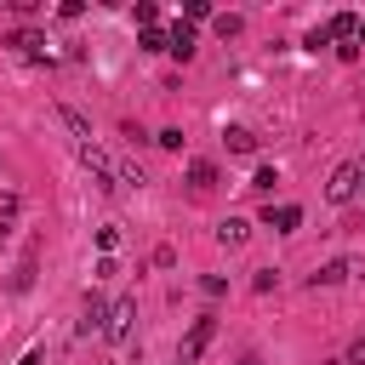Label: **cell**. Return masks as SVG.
Masks as SVG:
<instances>
[{
    "instance_id": "6da1fadb",
    "label": "cell",
    "mask_w": 365,
    "mask_h": 365,
    "mask_svg": "<svg viewBox=\"0 0 365 365\" xmlns=\"http://www.w3.org/2000/svg\"><path fill=\"white\" fill-rule=\"evenodd\" d=\"M211 336H217V314H200L188 325V336L177 342V365H200V354L211 348Z\"/></svg>"
},
{
    "instance_id": "7a4b0ae2",
    "label": "cell",
    "mask_w": 365,
    "mask_h": 365,
    "mask_svg": "<svg viewBox=\"0 0 365 365\" xmlns=\"http://www.w3.org/2000/svg\"><path fill=\"white\" fill-rule=\"evenodd\" d=\"M359 177H365V165H359V160H342V165L331 171V182H325V200H331V205H348V200L359 194Z\"/></svg>"
},
{
    "instance_id": "3957f363",
    "label": "cell",
    "mask_w": 365,
    "mask_h": 365,
    "mask_svg": "<svg viewBox=\"0 0 365 365\" xmlns=\"http://www.w3.org/2000/svg\"><path fill=\"white\" fill-rule=\"evenodd\" d=\"M131 319H137V302L131 297H114L108 302V319H103V336L108 342H131Z\"/></svg>"
},
{
    "instance_id": "277c9868",
    "label": "cell",
    "mask_w": 365,
    "mask_h": 365,
    "mask_svg": "<svg viewBox=\"0 0 365 365\" xmlns=\"http://www.w3.org/2000/svg\"><path fill=\"white\" fill-rule=\"evenodd\" d=\"M262 222H268L274 234H297V228H302V205H274V200H268Z\"/></svg>"
},
{
    "instance_id": "5b68a950",
    "label": "cell",
    "mask_w": 365,
    "mask_h": 365,
    "mask_svg": "<svg viewBox=\"0 0 365 365\" xmlns=\"http://www.w3.org/2000/svg\"><path fill=\"white\" fill-rule=\"evenodd\" d=\"M245 240H251V222H245V217H222V222H217V245H228V251H240Z\"/></svg>"
},
{
    "instance_id": "8992f818",
    "label": "cell",
    "mask_w": 365,
    "mask_h": 365,
    "mask_svg": "<svg viewBox=\"0 0 365 365\" xmlns=\"http://www.w3.org/2000/svg\"><path fill=\"white\" fill-rule=\"evenodd\" d=\"M165 40H171V46H165V51H171V57H177V63H188V57H194V29H188V23H177V29H171V34H165Z\"/></svg>"
},
{
    "instance_id": "52a82bcc",
    "label": "cell",
    "mask_w": 365,
    "mask_h": 365,
    "mask_svg": "<svg viewBox=\"0 0 365 365\" xmlns=\"http://www.w3.org/2000/svg\"><path fill=\"white\" fill-rule=\"evenodd\" d=\"M103 319H108V302H103V297L91 291V297H86V319H80V336H91V331H103Z\"/></svg>"
},
{
    "instance_id": "ba28073f",
    "label": "cell",
    "mask_w": 365,
    "mask_h": 365,
    "mask_svg": "<svg viewBox=\"0 0 365 365\" xmlns=\"http://www.w3.org/2000/svg\"><path fill=\"white\" fill-rule=\"evenodd\" d=\"M57 120H63V125L74 131V148H80V143H91V125L80 120V108H68V103H57Z\"/></svg>"
},
{
    "instance_id": "9c48e42d",
    "label": "cell",
    "mask_w": 365,
    "mask_h": 365,
    "mask_svg": "<svg viewBox=\"0 0 365 365\" xmlns=\"http://www.w3.org/2000/svg\"><path fill=\"white\" fill-rule=\"evenodd\" d=\"M348 274H354L348 262H325V268H314V274H308V285H314V291H319V285H342Z\"/></svg>"
},
{
    "instance_id": "30bf717a",
    "label": "cell",
    "mask_w": 365,
    "mask_h": 365,
    "mask_svg": "<svg viewBox=\"0 0 365 365\" xmlns=\"http://www.w3.org/2000/svg\"><path fill=\"white\" fill-rule=\"evenodd\" d=\"M325 34H331V40H354V34H359V17H354V11H336V17L325 23Z\"/></svg>"
},
{
    "instance_id": "8fae6325",
    "label": "cell",
    "mask_w": 365,
    "mask_h": 365,
    "mask_svg": "<svg viewBox=\"0 0 365 365\" xmlns=\"http://www.w3.org/2000/svg\"><path fill=\"white\" fill-rule=\"evenodd\" d=\"M222 143H228V154H257V137H251L245 125H228V131H222Z\"/></svg>"
},
{
    "instance_id": "7c38bea8",
    "label": "cell",
    "mask_w": 365,
    "mask_h": 365,
    "mask_svg": "<svg viewBox=\"0 0 365 365\" xmlns=\"http://www.w3.org/2000/svg\"><path fill=\"white\" fill-rule=\"evenodd\" d=\"M211 29H217L222 40H234V34L245 29V17H240V11H211Z\"/></svg>"
},
{
    "instance_id": "4fadbf2b",
    "label": "cell",
    "mask_w": 365,
    "mask_h": 365,
    "mask_svg": "<svg viewBox=\"0 0 365 365\" xmlns=\"http://www.w3.org/2000/svg\"><path fill=\"white\" fill-rule=\"evenodd\" d=\"M188 182H194V188H211V182H217V165H211V160H194V165H188Z\"/></svg>"
},
{
    "instance_id": "5bb4252c",
    "label": "cell",
    "mask_w": 365,
    "mask_h": 365,
    "mask_svg": "<svg viewBox=\"0 0 365 365\" xmlns=\"http://www.w3.org/2000/svg\"><path fill=\"white\" fill-rule=\"evenodd\" d=\"M137 46H143V51H165L171 40H165V29H143V34H137Z\"/></svg>"
},
{
    "instance_id": "9a60e30c",
    "label": "cell",
    "mask_w": 365,
    "mask_h": 365,
    "mask_svg": "<svg viewBox=\"0 0 365 365\" xmlns=\"http://www.w3.org/2000/svg\"><path fill=\"white\" fill-rule=\"evenodd\" d=\"M131 17H137V29H160V11H154L148 0H137V11H131Z\"/></svg>"
},
{
    "instance_id": "2e32d148",
    "label": "cell",
    "mask_w": 365,
    "mask_h": 365,
    "mask_svg": "<svg viewBox=\"0 0 365 365\" xmlns=\"http://www.w3.org/2000/svg\"><path fill=\"white\" fill-rule=\"evenodd\" d=\"M11 46H17V51H40V46H46V40H40V34H34V29H17V34H11Z\"/></svg>"
},
{
    "instance_id": "e0dca14e",
    "label": "cell",
    "mask_w": 365,
    "mask_h": 365,
    "mask_svg": "<svg viewBox=\"0 0 365 365\" xmlns=\"http://www.w3.org/2000/svg\"><path fill=\"white\" fill-rule=\"evenodd\" d=\"M274 182H279V177H274V165H262V171L251 177V188H257V194H274Z\"/></svg>"
},
{
    "instance_id": "ac0fdd59",
    "label": "cell",
    "mask_w": 365,
    "mask_h": 365,
    "mask_svg": "<svg viewBox=\"0 0 365 365\" xmlns=\"http://www.w3.org/2000/svg\"><path fill=\"white\" fill-rule=\"evenodd\" d=\"M200 291H205V297H222V291H228V279H222V274H205V279H200Z\"/></svg>"
},
{
    "instance_id": "d6986e66",
    "label": "cell",
    "mask_w": 365,
    "mask_h": 365,
    "mask_svg": "<svg viewBox=\"0 0 365 365\" xmlns=\"http://www.w3.org/2000/svg\"><path fill=\"white\" fill-rule=\"evenodd\" d=\"M342 365H365V331L348 342V359H342Z\"/></svg>"
},
{
    "instance_id": "ffe728a7",
    "label": "cell",
    "mask_w": 365,
    "mask_h": 365,
    "mask_svg": "<svg viewBox=\"0 0 365 365\" xmlns=\"http://www.w3.org/2000/svg\"><path fill=\"white\" fill-rule=\"evenodd\" d=\"M154 143H160V148H182V131H177V125H165V131H160Z\"/></svg>"
},
{
    "instance_id": "44dd1931",
    "label": "cell",
    "mask_w": 365,
    "mask_h": 365,
    "mask_svg": "<svg viewBox=\"0 0 365 365\" xmlns=\"http://www.w3.org/2000/svg\"><path fill=\"white\" fill-rule=\"evenodd\" d=\"M251 285H257V291H274V285H279V274H274V268H257V279H251Z\"/></svg>"
},
{
    "instance_id": "7402d4cb",
    "label": "cell",
    "mask_w": 365,
    "mask_h": 365,
    "mask_svg": "<svg viewBox=\"0 0 365 365\" xmlns=\"http://www.w3.org/2000/svg\"><path fill=\"white\" fill-rule=\"evenodd\" d=\"M17 365H46V348H29V354H23Z\"/></svg>"
},
{
    "instance_id": "603a6c76",
    "label": "cell",
    "mask_w": 365,
    "mask_h": 365,
    "mask_svg": "<svg viewBox=\"0 0 365 365\" xmlns=\"http://www.w3.org/2000/svg\"><path fill=\"white\" fill-rule=\"evenodd\" d=\"M354 46H365V23H359V34H354Z\"/></svg>"
},
{
    "instance_id": "cb8c5ba5",
    "label": "cell",
    "mask_w": 365,
    "mask_h": 365,
    "mask_svg": "<svg viewBox=\"0 0 365 365\" xmlns=\"http://www.w3.org/2000/svg\"><path fill=\"white\" fill-rule=\"evenodd\" d=\"M240 365H262V359H257V354H245V359H240Z\"/></svg>"
},
{
    "instance_id": "d4e9b609",
    "label": "cell",
    "mask_w": 365,
    "mask_h": 365,
    "mask_svg": "<svg viewBox=\"0 0 365 365\" xmlns=\"http://www.w3.org/2000/svg\"><path fill=\"white\" fill-rule=\"evenodd\" d=\"M359 188H365V177H359Z\"/></svg>"
}]
</instances>
